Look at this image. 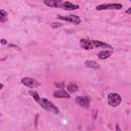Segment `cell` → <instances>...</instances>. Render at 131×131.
I'll return each mask as SVG.
<instances>
[{
  "instance_id": "cell-1",
  "label": "cell",
  "mask_w": 131,
  "mask_h": 131,
  "mask_svg": "<svg viewBox=\"0 0 131 131\" xmlns=\"http://www.w3.org/2000/svg\"><path fill=\"white\" fill-rule=\"evenodd\" d=\"M37 103L46 110L50 111L55 114H57L59 113V109L58 107L47 98H40Z\"/></svg>"
},
{
  "instance_id": "cell-2",
  "label": "cell",
  "mask_w": 131,
  "mask_h": 131,
  "mask_svg": "<svg viewBox=\"0 0 131 131\" xmlns=\"http://www.w3.org/2000/svg\"><path fill=\"white\" fill-rule=\"evenodd\" d=\"M121 100V96L116 93H111L107 96L108 103L113 107H116L120 105Z\"/></svg>"
},
{
  "instance_id": "cell-3",
  "label": "cell",
  "mask_w": 131,
  "mask_h": 131,
  "mask_svg": "<svg viewBox=\"0 0 131 131\" xmlns=\"http://www.w3.org/2000/svg\"><path fill=\"white\" fill-rule=\"evenodd\" d=\"M21 82L26 86L30 88H36L41 85V83L37 80L30 77H24Z\"/></svg>"
},
{
  "instance_id": "cell-4",
  "label": "cell",
  "mask_w": 131,
  "mask_h": 131,
  "mask_svg": "<svg viewBox=\"0 0 131 131\" xmlns=\"http://www.w3.org/2000/svg\"><path fill=\"white\" fill-rule=\"evenodd\" d=\"M122 8V5L118 3H111V4H104L97 6L96 9L97 10H108V9H116L119 10Z\"/></svg>"
},
{
  "instance_id": "cell-5",
  "label": "cell",
  "mask_w": 131,
  "mask_h": 131,
  "mask_svg": "<svg viewBox=\"0 0 131 131\" xmlns=\"http://www.w3.org/2000/svg\"><path fill=\"white\" fill-rule=\"evenodd\" d=\"M57 18L61 20L70 22L75 25H78L81 22V20L79 16L75 15H73V14H71L67 16H61L58 15L57 16Z\"/></svg>"
},
{
  "instance_id": "cell-6",
  "label": "cell",
  "mask_w": 131,
  "mask_h": 131,
  "mask_svg": "<svg viewBox=\"0 0 131 131\" xmlns=\"http://www.w3.org/2000/svg\"><path fill=\"white\" fill-rule=\"evenodd\" d=\"M76 102L79 105L88 108L90 105V100L89 99L85 96H79L76 98Z\"/></svg>"
},
{
  "instance_id": "cell-7",
  "label": "cell",
  "mask_w": 131,
  "mask_h": 131,
  "mask_svg": "<svg viewBox=\"0 0 131 131\" xmlns=\"http://www.w3.org/2000/svg\"><path fill=\"white\" fill-rule=\"evenodd\" d=\"M80 47L85 50H92L94 46L92 41L85 39H82L80 40Z\"/></svg>"
},
{
  "instance_id": "cell-8",
  "label": "cell",
  "mask_w": 131,
  "mask_h": 131,
  "mask_svg": "<svg viewBox=\"0 0 131 131\" xmlns=\"http://www.w3.org/2000/svg\"><path fill=\"white\" fill-rule=\"evenodd\" d=\"M60 8L67 10H73L78 9L79 6L78 5H74L69 2H62Z\"/></svg>"
},
{
  "instance_id": "cell-9",
  "label": "cell",
  "mask_w": 131,
  "mask_h": 131,
  "mask_svg": "<svg viewBox=\"0 0 131 131\" xmlns=\"http://www.w3.org/2000/svg\"><path fill=\"white\" fill-rule=\"evenodd\" d=\"M53 95L54 97L57 98H70L71 96L66 91L63 90H57L54 92Z\"/></svg>"
},
{
  "instance_id": "cell-10",
  "label": "cell",
  "mask_w": 131,
  "mask_h": 131,
  "mask_svg": "<svg viewBox=\"0 0 131 131\" xmlns=\"http://www.w3.org/2000/svg\"><path fill=\"white\" fill-rule=\"evenodd\" d=\"M62 1H43L44 4H45L48 6L51 7L55 8H60Z\"/></svg>"
},
{
  "instance_id": "cell-11",
  "label": "cell",
  "mask_w": 131,
  "mask_h": 131,
  "mask_svg": "<svg viewBox=\"0 0 131 131\" xmlns=\"http://www.w3.org/2000/svg\"><path fill=\"white\" fill-rule=\"evenodd\" d=\"M113 53V51L111 50L101 51L98 54V57L101 59H104L110 57Z\"/></svg>"
},
{
  "instance_id": "cell-12",
  "label": "cell",
  "mask_w": 131,
  "mask_h": 131,
  "mask_svg": "<svg viewBox=\"0 0 131 131\" xmlns=\"http://www.w3.org/2000/svg\"><path fill=\"white\" fill-rule=\"evenodd\" d=\"M94 46L96 47H102V48H110V49H113V47L105 42H101L98 40H92V41Z\"/></svg>"
},
{
  "instance_id": "cell-13",
  "label": "cell",
  "mask_w": 131,
  "mask_h": 131,
  "mask_svg": "<svg viewBox=\"0 0 131 131\" xmlns=\"http://www.w3.org/2000/svg\"><path fill=\"white\" fill-rule=\"evenodd\" d=\"M84 63L85 65L89 68L93 69H98L99 68V64L94 60H86Z\"/></svg>"
},
{
  "instance_id": "cell-14",
  "label": "cell",
  "mask_w": 131,
  "mask_h": 131,
  "mask_svg": "<svg viewBox=\"0 0 131 131\" xmlns=\"http://www.w3.org/2000/svg\"><path fill=\"white\" fill-rule=\"evenodd\" d=\"M67 89L68 91L71 93H73L77 91L78 89V86L74 83H70L67 85Z\"/></svg>"
},
{
  "instance_id": "cell-15",
  "label": "cell",
  "mask_w": 131,
  "mask_h": 131,
  "mask_svg": "<svg viewBox=\"0 0 131 131\" xmlns=\"http://www.w3.org/2000/svg\"><path fill=\"white\" fill-rule=\"evenodd\" d=\"M28 93L33 98V99L36 102H38V101L40 100V97H39V94L37 92L34 91H29L28 92Z\"/></svg>"
},
{
  "instance_id": "cell-16",
  "label": "cell",
  "mask_w": 131,
  "mask_h": 131,
  "mask_svg": "<svg viewBox=\"0 0 131 131\" xmlns=\"http://www.w3.org/2000/svg\"><path fill=\"white\" fill-rule=\"evenodd\" d=\"M0 20L1 22L3 23L6 21L7 20V12L4 10H1L0 11Z\"/></svg>"
},
{
  "instance_id": "cell-17",
  "label": "cell",
  "mask_w": 131,
  "mask_h": 131,
  "mask_svg": "<svg viewBox=\"0 0 131 131\" xmlns=\"http://www.w3.org/2000/svg\"><path fill=\"white\" fill-rule=\"evenodd\" d=\"M62 25V24L60 23L55 22V23L51 24V27L53 29H57L58 28L60 27Z\"/></svg>"
},
{
  "instance_id": "cell-18",
  "label": "cell",
  "mask_w": 131,
  "mask_h": 131,
  "mask_svg": "<svg viewBox=\"0 0 131 131\" xmlns=\"http://www.w3.org/2000/svg\"><path fill=\"white\" fill-rule=\"evenodd\" d=\"M56 86L58 88H60V89H62V88H63L64 87V85L63 83H56L55 84Z\"/></svg>"
},
{
  "instance_id": "cell-19",
  "label": "cell",
  "mask_w": 131,
  "mask_h": 131,
  "mask_svg": "<svg viewBox=\"0 0 131 131\" xmlns=\"http://www.w3.org/2000/svg\"><path fill=\"white\" fill-rule=\"evenodd\" d=\"M1 42V43H2V44H3V45H6V44H7V40H5V39H2Z\"/></svg>"
},
{
  "instance_id": "cell-20",
  "label": "cell",
  "mask_w": 131,
  "mask_h": 131,
  "mask_svg": "<svg viewBox=\"0 0 131 131\" xmlns=\"http://www.w3.org/2000/svg\"><path fill=\"white\" fill-rule=\"evenodd\" d=\"M126 12L127 13L129 14L131 13H130V12H130V7H129V8H128V9L127 10V11H126Z\"/></svg>"
},
{
  "instance_id": "cell-21",
  "label": "cell",
  "mask_w": 131,
  "mask_h": 131,
  "mask_svg": "<svg viewBox=\"0 0 131 131\" xmlns=\"http://www.w3.org/2000/svg\"><path fill=\"white\" fill-rule=\"evenodd\" d=\"M3 87V84L2 83H1V89H2Z\"/></svg>"
}]
</instances>
